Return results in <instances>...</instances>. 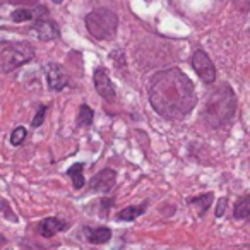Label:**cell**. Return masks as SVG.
I'll return each instance as SVG.
<instances>
[{
    "label": "cell",
    "mask_w": 250,
    "mask_h": 250,
    "mask_svg": "<svg viewBox=\"0 0 250 250\" xmlns=\"http://www.w3.org/2000/svg\"><path fill=\"white\" fill-rule=\"evenodd\" d=\"M149 101L167 120H182L195 106V87L180 69L161 70L149 83Z\"/></svg>",
    "instance_id": "1"
},
{
    "label": "cell",
    "mask_w": 250,
    "mask_h": 250,
    "mask_svg": "<svg viewBox=\"0 0 250 250\" xmlns=\"http://www.w3.org/2000/svg\"><path fill=\"white\" fill-rule=\"evenodd\" d=\"M236 111V98L229 86H221L209 96L204 106V120L209 127L218 129L228 124Z\"/></svg>",
    "instance_id": "2"
},
{
    "label": "cell",
    "mask_w": 250,
    "mask_h": 250,
    "mask_svg": "<svg viewBox=\"0 0 250 250\" xmlns=\"http://www.w3.org/2000/svg\"><path fill=\"white\" fill-rule=\"evenodd\" d=\"M86 28L96 40H111L117 35L118 18L110 9H96L86 16Z\"/></svg>",
    "instance_id": "3"
},
{
    "label": "cell",
    "mask_w": 250,
    "mask_h": 250,
    "mask_svg": "<svg viewBox=\"0 0 250 250\" xmlns=\"http://www.w3.org/2000/svg\"><path fill=\"white\" fill-rule=\"evenodd\" d=\"M33 57H35V48L29 43H12L2 52V70L11 72L33 60Z\"/></svg>",
    "instance_id": "4"
},
{
    "label": "cell",
    "mask_w": 250,
    "mask_h": 250,
    "mask_svg": "<svg viewBox=\"0 0 250 250\" xmlns=\"http://www.w3.org/2000/svg\"><path fill=\"white\" fill-rule=\"evenodd\" d=\"M192 67H194L195 74L202 79V83L212 84L216 81V67L206 52H202V50L194 52V55H192Z\"/></svg>",
    "instance_id": "5"
},
{
    "label": "cell",
    "mask_w": 250,
    "mask_h": 250,
    "mask_svg": "<svg viewBox=\"0 0 250 250\" xmlns=\"http://www.w3.org/2000/svg\"><path fill=\"white\" fill-rule=\"evenodd\" d=\"M93 81H94V87H96V93L100 94L103 100L115 101L117 93H115V87H113V84H111L110 77H108L106 70H104V69H96V70H94Z\"/></svg>",
    "instance_id": "6"
},
{
    "label": "cell",
    "mask_w": 250,
    "mask_h": 250,
    "mask_svg": "<svg viewBox=\"0 0 250 250\" xmlns=\"http://www.w3.org/2000/svg\"><path fill=\"white\" fill-rule=\"evenodd\" d=\"M115 180H117V173L113 170H110V168H104V170H101L100 173H96L89 180V188L103 194V192H108L113 188Z\"/></svg>",
    "instance_id": "7"
},
{
    "label": "cell",
    "mask_w": 250,
    "mask_h": 250,
    "mask_svg": "<svg viewBox=\"0 0 250 250\" xmlns=\"http://www.w3.org/2000/svg\"><path fill=\"white\" fill-rule=\"evenodd\" d=\"M45 74H46V83H48L50 89L62 91L63 87L67 86V81H69V77H67L65 70H63L59 63H55V62L48 63V65H46V69H45Z\"/></svg>",
    "instance_id": "8"
},
{
    "label": "cell",
    "mask_w": 250,
    "mask_h": 250,
    "mask_svg": "<svg viewBox=\"0 0 250 250\" xmlns=\"http://www.w3.org/2000/svg\"><path fill=\"white\" fill-rule=\"evenodd\" d=\"M33 33L36 35V38L42 40V42H52V40L59 38L60 36V29L59 26L53 21L48 19H42V21H36V24L33 26Z\"/></svg>",
    "instance_id": "9"
},
{
    "label": "cell",
    "mask_w": 250,
    "mask_h": 250,
    "mask_svg": "<svg viewBox=\"0 0 250 250\" xmlns=\"http://www.w3.org/2000/svg\"><path fill=\"white\" fill-rule=\"evenodd\" d=\"M67 228V223L63 219L59 218H46L40 223V235L45 236V238H50V236L57 235L59 231Z\"/></svg>",
    "instance_id": "10"
},
{
    "label": "cell",
    "mask_w": 250,
    "mask_h": 250,
    "mask_svg": "<svg viewBox=\"0 0 250 250\" xmlns=\"http://www.w3.org/2000/svg\"><path fill=\"white\" fill-rule=\"evenodd\" d=\"M86 233V240L89 243H94V245H101V243H106L108 240L111 238V231L106 226H101V228H86L84 229Z\"/></svg>",
    "instance_id": "11"
},
{
    "label": "cell",
    "mask_w": 250,
    "mask_h": 250,
    "mask_svg": "<svg viewBox=\"0 0 250 250\" xmlns=\"http://www.w3.org/2000/svg\"><path fill=\"white\" fill-rule=\"evenodd\" d=\"M233 216L236 219H247L250 218V195H242L236 201L235 209H233Z\"/></svg>",
    "instance_id": "12"
},
{
    "label": "cell",
    "mask_w": 250,
    "mask_h": 250,
    "mask_svg": "<svg viewBox=\"0 0 250 250\" xmlns=\"http://www.w3.org/2000/svg\"><path fill=\"white\" fill-rule=\"evenodd\" d=\"M84 165L83 163H76L72 165V167L67 170V175H69L70 178H72V184H74V188L76 190H79V188L84 187V184H86V180H84Z\"/></svg>",
    "instance_id": "13"
},
{
    "label": "cell",
    "mask_w": 250,
    "mask_h": 250,
    "mask_svg": "<svg viewBox=\"0 0 250 250\" xmlns=\"http://www.w3.org/2000/svg\"><path fill=\"white\" fill-rule=\"evenodd\" d=\"M144 211H146V204L130 206V208H125V209H122V211H118L117 219H120V221H134V219L139 218Z\"/></svg>",
    "instance_id": "14"
},
{
    "label": "cell",
    "mask_w": 250,
    "mask_h": 250,
    "mask_svg": "<svg viewBox=\"0 0 250 250\" xmlns=\"http://www.w3.org/2000/svg\"><path fill=\"white\" fill-rule=\"evenodd\" d=\"M212 199H214V195H212V192H208V194H202V195H197V197L190 199V204L195 206V208L199 209V214H206V211H208L209 208H211L212 204Z\"/></svg>",
    "instance_id": "15"
},
{
    "label": "cell",
    "mask_w": 250,
    "mask_h": 250,
    "mask_svg": "<svg viewBox=\"0 0 250 250\" xmlns=\"http://www.w3.org/2000/svg\"><path fill=\"white\" fill-rule=\"evenodd\" d=\"M93 118H94V113L87 104H81L79 108V115H77V125L79 127H86V125H91L93 124Z\"/></svg>",
    "instance_id": "16"
},
{
    "label": "cell",
    "mask_w": 250,
    "mask_h": 250,
    "mask_svg": "<svg viewBox=\"0 0 250 250\" xmlns=\"http://www.w3.org/2000/svg\"><path fill=\"white\" fill-rule=\"evenodd\" d=\"M11 18L14 22H26V21H31V19L35 18V14H33V11H29V9H18V11L12 12Z\"/></svg>",
    "instance_id": "17"
},
{
    "label": "cell",
    "mask_w": 250,
    "mask_h": 250,
    "mask_svg": "<svg viewBox=\"0 0 250 250\" xmlns=\"http://www.w3.org/2000/svg\"><path fill=\"white\" fill-rule=\"evenodd\" d=\"M26 136H28V132H26L24 127H16L11 134V144L12 146H21V144L24 143Z\"/></svg>",
    "instance_id": "18"
},
{
    "label": "cell",
    "mask_w": 250,
    "mask_h": 250,
    "mask_svg": "<svg viewBox=\"0 0 250 250\" xmlns=\"http://www.w3.org/2000/svg\"><path fill=\"white\" fill-rule=\"evenodd\" d=\"M45 115H46V106L45 104H42L40 106V110L36 111V115H35V118H33V127H40V125L43 124V120H45Z\"/></svg>",
    "instance_id": "19"
},
{
    "label": "cell",
    "mask_w": 250,
    "mask_h": 250,
    "mask_svg": "<svg viewBox=\"0 0 250 250\" xmlns=\"http://www.w3.org/2000/svg\"><path fill=\"white\" fill-rule=\"evenodd\" d=\"M226 211V199H219L218 201V209H216V216L218 218H221L223 214H225Z\"/></svg>",
    "instance_id": "20"
},
{
    "label": "cell",
    "mask_w": 250,
    "mask_h": 250,
    "mask_svg": "<svg viewBox=\"0 0 250 250\" xmlns=\"http://www.w3.org/2000/svg\"><path fill=\"white\" fill-rule=\"evenodd\" d=\"M113 204H115L113 199H108V201H101V206H103L104 211H108V209H110V208H108V206H113Z\"/></svg>",
    "instance_id": "21"
},
{
    "label": "cell",
    "mask_w": 250,
    "mask_h": 250,
    "mask_svg": "<svg viewBox=\"0 0 250 250\" xmlns=\"http://www.w3.org/2000/svg\"><path fill=\"white\" fill-rule=\"evenodd\" d=\"M4 243H5V238L2 235H0V245H4Z\"/></svg>",
    "instance_id": "22"
},
{
    "label": "cell",
    "mask_w": 250,
    "mask_h": 250,
    "mask_svg": "<svg viewBox=\"0 0 250 250\" xmlns=\"http://www.w3.org/2000/svg\"><path fill=\"white\" fill-rule=\"evenodd\" d=\"M53 2H55V4H62L63 0H53Z\"/></svg>",
    "instance_id": "23"
},
{
    "label": "cell",
    "mask_w": 250,
    "mask_h": 250,
    "mask_svg": "<svg viewBox=\"0 0 250 250\" xmlns=\"http://www.w3.org/2000/svg\"><path fill=\"white\" fill-rule=\"evenodd\" d=\"M146 2H151V0H146Z\"/></svg>",
    "instance_id": "24"
}]
</instances>
